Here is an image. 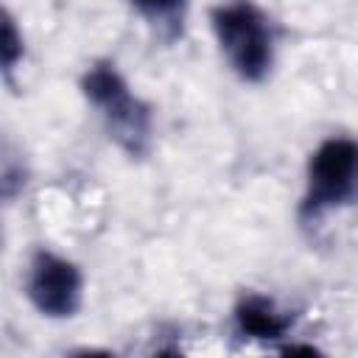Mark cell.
Listing matches in <instances>:
<instances>
[{"label":"cell","instance_id":"obj_1","mask_svg":"<svg viewBox=\"0 0 358 358\" xmlns=\"http://www.w3.org/2000/svg\"><path fill=\"white\" fill-rule=\"evenodd\" d=\"M84 98L98 109L109 137L131 159H143L151 151L154 112L151 106L129 87L115 62L98 59L81 76Z\"/></svg>","mask_w":358,"mask_h":358},{"label":"cell","instance_id":"obj_2","mask_svg":"<svg viewBox=\"0 0 358 358\" xmlns=\"http://www.w3.org/2000/svg\"><path fill=\"white\" fill-rule=\"evenodd\" d=\"M210 25L229 70L246 84H263L274 67V28L255 0L213 6Z\"/></svg>","mask_w":358,"mask_h":358},{"label":"cell","instance_id":"obj_3","mask_svg":"<svg viewBox=\"0 0 358 358\" xmlns=\"http://www.w3.org/2000/svg\"><path fill=\"white\" fill-rule=\"evenodd\" d=\"M358 182V145L352 137L333 134L316 145L305 171V196L299 215L316 221L330 210L347 207L355 199Z\"/></svg>","mask_w":358,"mask_h":358},{"label":"cell","instance_id":"obj_4","mask_svg":"<svg viewBox=\"0 0 358 358\" xmlns=\"http://www.w3.org/2000/svg\"><path fill=\"white\" fill-rule=\"evenodd\" d=\"M25 296L42 316L70 319L84 299L81 268L50 249H36L25 271Z\"/></svg>","mask_w":358,"mask_h":358},{"label":"cell","instance_id":"obj_5","mask_svg":"<svg viewBox=\"0 0 358 358\" xmlns=\"http://www.w3.org/2000/svg\"><path fill=\"white\" fill-rule=\"evenodd\" d=\"M232 319H235V330L249 341H280L288 338L294 327V313L257 291H243L238 296L232 308Z\"/></svg>","mask_w":358,"mask_h":358},{"label":"cell","instance_id":"obj_6","mask_svg":"<svg viewBox=\"0 0 358 358\" xmlns=\"http://www.w3.org/2000/svg\"><path fill=\"white\" fill-rule=\"evenodd\" d=\"M131 6L151 28H157L162 39L171 42L182 36L187 20V0H131Z\"/></svg>","mask_w":358,"mask_h":358},{"label":"cell","instance_id":"obj_7","mask_svg":"<svg viewBox=\"0 0 358 358\" xmlns=\"http://www.w3.org/2000/svg\"><path fill=\"white\" fill-rule=\"evenodd\" d=\"M25 56V39L14 14L0 3V76H11Z\"/></svg>","mask_w":358,"mask_h":358}]
</instances>
